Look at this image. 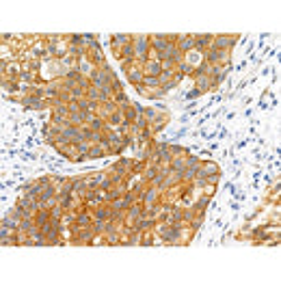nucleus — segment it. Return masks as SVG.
Masks as SVG:
<instances>
[{
	"mask_svg": "<svg viewBox=\"0 0 281 281\" xmlns=\"http://www.w3.org/2000/svg\"><path fill=\"white\" fill-rule=\"evenodd\" d=\"M240 35H214V43L212 48L217 50H225V52H229V50L234 48V43L238 41Z\"/></svg>",
	"mask_w": 281,
	"mask_h": 281,
	"instance_id": "nucleus-1",
	"label": "nucleus"
},
{
	"mask_svg": "<svg viewBox=\"0 0 281 281\" xmlns=\"http://www.w3.org/2000/svg\"><path fill=\"white\" fill-rule=\"evenodd\" d=\"M140 67H143L145 76H160V74H162V63L154 61V59H147L145 63H140Z\"/></svg>",
	"mask_w": 281,
	"mask_h": 281,
	"instance_id": "nucleus-2",
	"label": "nucleus"
},
{
	"mask_svg": "<svg viewBox=\"0 0 281 281\" xmlns=\"http://www.w3.org/2000/svg\"><path fill=\"white\" fill-rule=\"evenodd\" d=\"M201 167H203V171L208 173V175H210V173H212V175H214V173H219V167H217L214 162H201Z\"/></svg>",
	"mask_w": 281,
	"mask_h": 281,
	"instance_id": "nucleus-3",
	"label": "nucleus"
}]
</instances>
